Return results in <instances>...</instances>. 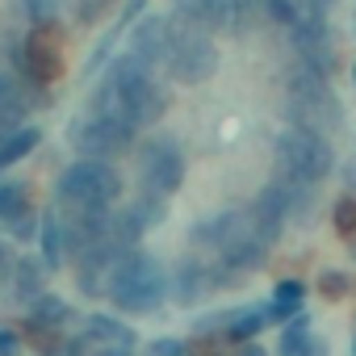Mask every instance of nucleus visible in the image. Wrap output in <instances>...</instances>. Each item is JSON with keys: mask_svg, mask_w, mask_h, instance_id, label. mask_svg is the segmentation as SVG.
I'll list each match as a JSON object with an SVG mask.
<instances>
[{"mask_svg": "<svg viewBox=\"0 0 356 356\" xmlns=\"http://www.w3.org/2000/svg\"><path fill=\"white\" fill-rule=\"evenodd\" d=\"M118 193H122V176L105 159H80V163H72L59 176V185H55L59 214H109V206L118 202Z\"/></svg>", "mask_w": 356, "mask_h": 356, "instance_id": "nucleus-1", "label": "nucleus"}, {"mask_svg": "<svg viewBox=\"0 0 356 356\" xmlns=\"http://www.w3.org/2000/svg\"><path fill=\"white\" fill-rule=\"evenodd\" d=\"M105 293L113 298L118 310L126 314H147L163 302L168 293V277H163V264L147 252H126L113 268H109V281H105Z\"/></svg>", "mask_w": 356, "mask_h": 356, "instance_id": "nucleus-2", "label": "nucleus"}, {"mask_svg": "<svg viewBox=\"0 0 356 356\" xmlns=\"http://www.w3.org/2000/svg\"><path fill=\"white\" fill-rule=\"evenodd\" d=\"M273 155H277V176L281 181H293V185H306V189L318 185L335 163L331 138L318 134V130H302V126H285L277 134Z\"/></svg>", "mask_w": 356, "mask_h": 356, "instance_id": "nucleus-3", "label": "nucleus"}, {"mask_svg": "<svg viewBox=\"0 0 356 356\" xmlns=\"http://www.w3.org/2000/svg\"><path fill=\"white\" fill-rule=\"evenodd\" d=\"M289 118H293V126L318 130V134L339 126L343 109H339V101H335V92H331V84H327L323 72L298 67L289 76Z\"/></svg>", "mask_w": 356, "mask_h": 356, "instance_id": "nucleus-4", "label": "nucleus"}, {"mask_svg": "<svg viewBox=\"0 0 356 356\" xmlns=\"http://www.w3.org/2000/svg\"><path fill=\"white\" fill-rule=\"evenodd\" d=\"M168 67L181 84H202L214 76L218 67V47L210 42V34L185 26V30H172V47H168Z\"/></svg>", "mask_w": 356, "mask_h": 356, "instance_id": "nucleus-5", "label": "nucleus"}, {"mask_svg": "<svg viewBox=\"0 0 356 356\" xmlns=\"http://www.w3.org/2000/svg\"><path fill=\"white\" fill-rule=\"evenodd\" d=\"M134 134H138L134 126L113 122V118H101V113H84V118L72 126L76 151H80L84 159H105V163H109V155L126 151V147L134 143Z\"/></svg>", "mask_w": 356, "mask_h": 356, "instance_id": "nucleus-6", "label": "nucleus"}, {"mask_svg": "<svg viewBox=\"0 0 356 356\" xmlns=\"http://www.w3.org/2000/svg\"><path fill=\"white\" fill-rule=\"evenodd\" d=\"M138 176H143L147 193H159V197L176 193V189H181V181H185V155H181V147H176L172 138L147 143L138 151Z\"/></svg>", "mask_w": 356, "mask_h": 356, "instance_id": "nucleus-7", "label": "nucleus"}, {"mask_svg": "<svg viewBox=\"0 0 356 356\" xmlns=\"http://www.w3.org/2000/svg\"><path fill=\"white\" fill-rule=\"evenodd\" d=\"M235 273L227 268V264H210V260H202V256H185L181 264H176V273H172V281H168V289H172V298L176 302H197V298H206L210 289H218V281H231Z\"/></svg>", "mask_w": 356, "mask_h": 356, "instance_id": "nucleus-8", "label": "nucleus"}, {"mask_svg": "<svg viewBox=\"0 0 356 356\" xmlns=\"http://www.w3.org/2000/svg\"><path fill=\"white\" fill-rule=\"evenodd\" d=\"M59 72H63L59 38H55L51 30H34V34L26 38V47H22V76H26V84L47 88L51 80H59Z\"/></svg>", "mask_w": 356, "mask_h": 356, "instance_id": "nucleus-9", "label": "nucleus"}, {"mask_svg": "<svg viewBox=\"0 0 356 356\" xmlns=\"http://www.w3.org/2000/svg\"><path fill=\"white\" fill-rule=\"evenodd\" d=\"M168 47H172V26L163 22V17H143L138 26H134V34H130V47H126V55H134L147 72H151V63H168Z\"/></svg>", "mask_w": 356, "mask_h": 356, "instance_id": "nucleus-10", "label": "nucleus"}, {"mask_svg": "<svg viewBox=\"0 0 356 356\" xmlns=\"http://www.w3.org/2000/svg\"><path fill=\"white\" fill-rule=\"evenodd\" d=\"M176 13L189 17L193 30H227L231 26V0H176Z\"/></svg>", "mask_w": 356, "mask_h": 356, "instance_id": "nucleus-11", "label": "nucleus"}, {"mask_svg": "<svg viewBox=\"0 0 356 356\" xmlns=\"http://www.w3.org/2000/svg\"><path fill=\"white\" fill-rule=\"evenodd\" d=\"M88 339H97L105 352H130L134 348V331L126 323H118L113 314H88Z\"/></svg>", "mask_w": 356, "mask_h": 356, "instance_id": "nucleus-12", "label": "nucleus"}, {"mask_svg": "<svg viewBox=\"0 0 356 356\" xmlns=\"http://www.w3.org/2000/svg\"><path fill=\"white\" fill-rule=\"evenodd\" d=\"M281 356H327V343H318L310 335V318L298 310L289 318V327L281 331Z\"/></svg>", "mask_w": 356, "mask_h": 356, "instance_id": "nucleus-13", "label": "nucleus"}, {"mask_svg": "<svg viewBox=\"0 0 356 356\" xmlns=\"http://www.w3.org/2000/svg\"><path fill=\"white\" fill-rule=\"evenodd\" d=\"M38 243H42V264H47V268H59V264L67 260V231H63V218H59L55 210L42 214Z\"/></svg>", "mask_w": 356, "mask_h": 356, "instance_id": "nucleus-14", "label": "nucleus"}, {"mask_svg": "<svg viewBox=\"0 0 356 356\" xmlns=\"http://www.w3.org/2000/svg\"><path fill=\"white\" fill-rule=\"evenodd\" d=\"M13 285H17V298H42V281H47V264H38V260H30V256H22V260H13Z\"/></svg>", "mask_w": 356, "mask_h": 356, "instance_id": "nucleus-15", "label": "nucleus"}, {"mask_svg": "<svg viewBox=\"0 0 356 356\" xmlns=\"http://www.w3.org/2000/svg\"><path fill=\"white\" fill-rule=\"evenodd\" d=\"M302 298H306V285L302 281H281L277 293H273V302L264 306V314L268 318H289V314L302 310Z\"/></svg>", "mask_w": 356, "mask_h": 356, "instance_id": "nucleus-16", "label": "nucleus"}, {"mask_svg": "<svg viewBox=\"0 0 356 356\" xmlns=\"http://www.w3.org/2000/svg\"><path fill=\"white\" fill-rule=\"evenodd\" d=\"M42 143V134L34 130V126H22L17 134H9L5 143H0V168H9V163H17V159H26L34 147Z\"/></svg>", "mask_w": 356, "mask_h": 356, "instance_id": "nucleus-17", "label": "nucleus"}, {"mask_svg": "<svg viewBox=\"0 0 356 356\" xmlns=\"http://www.w3.org/2000/svg\"><path fill=\"white\" fill-rule=\"evenodd\" d=\"M67 314H72V306H67L63 298H55V293L34 298V310H30V318H34V323H42V327H59Z\"/></svg>", "mask_w": 356, "mask_h": 356, "instance_id": "nucleus-18", "label": "nucleus"}, {"mask_svg": "<svg viewBox=\"0 0 356 356\" xmlns=\"http://www.w3.org/2000/svg\"><path fill=\"white\" fill-rule=\"evenodd\" d=\"M22 210H30L26 185H17V181H0V222H9V218H17Z\"/></svg>", "mask_w": 356, "mask_h": 356, "instance_id": "nucleus-19", "label": "nucleus"}, {"mask_svg": "<svg viewBox=\"0 0 356 356\" xmlns=\"http://www.w3.org/2000/svg\"><path fill=\"white\" fill-rule=\"evenodd\" d=\"M231 323H227V339H248V335H256L260 327H264V310H235V314H227Z\"/></svg>", "mask_w": 356, "mask_h": 356, "instance_id": "nucleus-20", "label": "nucleus"}, {"mask_svg": "<svg viewBox=\"0 0 356 356\" xmlns=\"http://www.w3.org/2000/svg\"><path fill=\"white\" fill-rule=\"evenodd\" d=\"M331 222H335V231H339L343 239H356V193H348V197L335 202Z\"/></svg>", "mask_w": 356, "mask_h": 356, "instance_id": "nucleus-21", "label": "nucleus"}, {"mask_svg": "<svg viewBox=\"0 0 356 356\" xmlns=\"http://www.w3.org/2000/svg\"><path fill=\"white\" fill-rule=\"evenodd\" d=\"M348 289H352V277H348V273H335V268H327V273L318 277V293H323V298H331V302H339Z\"/></svg>", "mask_w": 356, "mask_h": 356, "instance_id": "nucleus-22", "label": "nucleus"}, {"mask_svg": "<svg viewBox=\"0 0 356 356\" xmlns=\"http://www.w3.org/2000/svg\"><path fill=\"white\" fill-rule=\"evenodd\" d=\"M264 13H268V22L289 26V30H293V22L302 17V9L293 5V0H264Z\"/></svg>", "mask_w": 356, "mask_h": 356, "instance_id": "nucleus-23", "label": "nucleus"}, {"mask_svg": "<svg viewBox=\"0 0 356 356\" xmlns=\"http://www.w3.org/2000/svg\"><path fill=\"white\" fill-rule=\"evenodd\" d=\"M26 9H30V22H34L38 30H51L55 17H59V5H55V0H26Z\"/></svg>", "mask_w": 356, "mask_h": 356, "instance_id": "nucleus-24", "label": "nucleus"}, {"mask_svg": "<svg viewBox=\"0 0 356 356\" xmlns=\"http://www.w3.org/2000/svg\"><path fill=\"white\" fill-rule=\"evenodd\" d=\"M38 227H42V222H38V214H34V210H22L17 218H9V222H5V231H9L13 239H34V235H38Z\"/></svg>", "mask_w": 356, "mask_h": 356, "instance_id": "nucleus-25", "label": "nucleus"}, {"mask_svg": "<svg viewBox=\"0 0 356 356\" xmlns=\"http://www.w3.org/2000/svg\"><path fill=\"white\" fill-rule=\"evenodd\" d=\"M5 105H26V97H22V84L5 72V67H0V109H5ZM30 109V105H26Z\"/></svg>", "mask_w": 356, "mask_h": 356, "instance_id": "nucleus-26", "label": "nucleus"}, {"mask_svg": "<svg viewBox=\"0 0 356 356\" xmlns=\"http://www.w3.org/2000/svg\"><path fill=\"white\" fill-rule=\"evenodd\" d=\"M189 356H222V335H197V339H189Z\"/></svg>", "mask_w": 356, "mask_h": 356, "instance_id": "nucleus-27", "label": "nucleus"}, {"mask_svg": "<svg viewBox=\"0 0 356 356\" xmlns=\"http://www.w3.org/2000/svg\"><path fill=\"white\" fill-rule=\"evenodd\" d=\"M151 356H189V343L185 339H155Z\"/></svg>", "mask_w": 356, "mask_h": 356, "instance_id": "nucleus-28", "label": "nucleus"}, {"mask_svg": "<svg viewBox=\"0 0 356 356\" xmlns=\"http://www.w3.org/2000/svg\"><path fill=\"white\" fill-rule=\"evenodd\" d=\"M0 356H22V335L17 331H0Z\"/></svg>", "mask_w": 356, "mask_h": 356, "instance_id": "nucleus-29", "label": "nucleus"}, {"mask_svg": "<svg viewBox=\"0 0 356 356\" xmlns=\"http://www.w3.org/2000/svg\"><path fill=\"white\" fill-rule=\"evenodd\" d=\"M293 5H298L302 13H310V17H323V13L331 9V0H293Z\"/></svg>", "mask_w": 356, "mask_h": 356, "instance_id": "nucleus-30", "label": "nucleus"}, {"mask_svg": "<svg viewBox=\"0 0 356 356\" xmlns=\"http://www.w3.org/2000/svg\"><path fill=\"white\" fill-rule=\"evenodd\" d=\"M9 273H13V256H9V248H5V243H0V281H5Z\"/></svg>", "mask_w": 356, "mask_h": 356, "instance_id": "nucleus-31", "label": "nucleus"}, {"mask_svg": "<svg viewBox=\"0 0 356 356\" xmlns=\"http://www.w3.org/2000/svg\"><path fill=\"white\" fill-rule=\"evenodd\" d=\"M348 189H356V159L348 163Z\"/></svg>", "mask_w": 356, "mask_h": 356, "instance_id": "nucleus-32", "label": "nucleus"}, {"mask_svg": "<svg viewBox=\"0 0 356 356\" xmlns=\"http://www.w3.org/2000/svg\"><path fill=\"white\" fill-rule=\"evenodd\" d=\"M239 356H264V352H260V348H243Z\"/></svg>", "mask_w": 356, "mask_h": 356, "instance_id": "nucleus-33", "label": "nucleus"}, {"mask_svg": "<svg viewBox=\"0 0 356 356\" xmlns=\"http://www.w3.org/2000/svg\"><path fill=\"white\" fill-rule=\"evenodd\" d=\"M352 356H356V335H352Z\"/></svg>", "mask_w": 356, "mask_h": 356, "instance_id": "nucleus-34", "label": "nucleus"}, {"mask_svg": "<svg viewBox=\"0 0 356 356\" xmlns=\"http://www.w3.org/2000/svg\"><path fill=\"white\" fill-rule=\"evenodd\" d=\"M352 80H356V67H352Z\"/></svg>", "mask_w": 356, "mask_h": 356, "instance_id": "nucleus-35", "label": "nucleus"}]
</instances>
